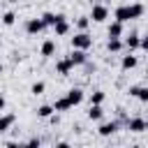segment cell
I'll list each match as a JSON object with an SVG mask.
<instances>
[{
  "label": "cell",
  "instance_id": "obj_1",
  "mask_svg": "<svg viewBox=\"0 0 148 148\" xmlns=\"http://www.w3.org/2000/svg\"><path fill=\"white\" fill-rule=\"evenodd\" d=\"M143 12H146V7H143L141 2H134V5H120V7H116L113 18H116V21H120V23H127V21L141 18V16H143Z\"/></svg>",
  "mask_w": 148,
  "mask_h": 148
},
{
  "label": "cell",
  "instance_id": "obj_2",
  "mask_svg": "<svg viewBox=\"0 0 148 148\" xmlns=\"http://www.w3.org/2000/svg\"><path fill=\"white\" fill-rule=\"evenodd\" d=\"M92 46V37L88 35V30H79L74 37H72V49H83V51H88Z\"/></svg>",
  "mask_w": 148,
  "mask_h": 148
},
{
  "label": "cell",
  "instance_id": "obj_3",
  "mask_svg": "<svg viewBox=\"0 0 148 148\" xmlns=\"http://www.w3.org/2000/svg\"><path fill=\"white\" fill-rule=\"evenodd\" d=\"M125 130H130V132H134V134H141V132H146V130H148V125H146V118H141V116H132V118H127V123H125Z\"/></svg>",
  "mask_w": 148,
  "mask_h": 148
},
{
  "label": "cell",
  "instance_id": "obj_4",
  "mask_svg": "<svg viewBox=\"0 0 148 148\" xmlns=\"http://www.w3.org/2000/svg\"><path fill=\"white\" fill-rule=\"evenodd\" d=\"M106 18H109V7H106V5H92V9H90V21L104 23Z\"/></svg>",
  "mask_w": 148,
  "mask_h": 148
},
{
  "label": "cell",
  "instance_id": "obj_5",
  "mask_svg": "<svg viewBox=\"0 0 148 148\" xmlns=\"http://www.w3.org/2000/svg\"><path fill=\"white\" fill-rule=\"evenodd\" d=\"M44 30H46V25H44L42 16H39V18L35 16V18H28V21H25V32H28V35H39V32H44Z\"/></svg>",
  "mask_w": 148,
  "mask_h": 148
},
{
  "label": "cell",
  "instance_id": "obj_6",
  "mask_svg": "<svg viewBox=\"0 0 148 148\" xmlns=\"http://www.w3.org/2000/svg\"><path fill=\"white\" fill-rule=\"evenodd\" d=\"M118 120H106V123H99V127H97V134L99 136H113L116 132H118Z\"/></svg>",
  "mask_w": 148,
  "mask_h": 148
},
{
  "label": "cell",
  "instance_id": "obj_7",
  "mask_svg": "<svg viewBox=\"0 0 148 148\" xmlns=\"http://www.w3.org/2000/svg\"><path fill=\"white\" fill-rule=\"evenodd\" d=\"M67 58L72 60V65H74V67H83V65L88 62V53H86L83 49H72V53H69Z\"/></svg>",
  "mask_w": 148,
  "mask_h": 148
},
{
  "label": "cell",
  "instance_id": "obj_8",
  "mask_svg": "<svg viewBox=\"0 0 148 148\" xmlns=\"http://www.w3.org/2000/svg\"><path fill=\"white\" fill-rule=\"evenodd\" d=\"M53 32H56V37H65L69 32V23H67V16L65 14H58V21L53 25Z\"/></svg>",
  "mask_w": 148,
  "mask_h": 148
},
{
  "label": "cell",
  "instance_id": "obj_9",
  "mask_svg": "<svg viewBox=\"0 0 148 148\" xmlns=\"http://www.w3.org/2000/svg\"><path fill=\"white\" fill-rule=\"evenodd\" d=\"M65 97L69 99V104H72V106H79V104L83 102V97H86V92H83L81 88H69Z\"/></svg>",
  "mask_w": 148,
  "mask_h": 148
},
{
  "label": "cell",
  "instance_id": "obj_10",
  "mask_svg": "<svg viewBox=\"0 0 148 148\" xmlns=\"http://www.w3.org/2000/svg\"><path fill=\"white\" fill-rule=\"evenodd\" d=\"M123 44H125L127 51H136V49L141 46V37H139V32H130V35L123 39Z\"/></svg>",
  "mask_w": 148,
  "mask_h": 148
},
{
  "label": "cell",
  "instance_id": "obj_11",
  "mask_svg": "<svg viewBox=\"0 0 148 148\" xmlns=\"http://www.w3.org/2000/svg\"><path fill=\"white\" fill-rule=\"evenodd\" d=\"M136 65H139V60H136L134 51H127V56H123V60H120V67H123V72H130V69H134Z\"/></svg>",
  "mask_w": 148,
  "mask_h": 148
},
{
  "label": "cell",
  "instance_id": "obj_12",
  "mask_svg": "<svg viewBox=\"0 0 148 148\" xmlns=\"http://www.w3.org/2000/svg\"><path fill=\"white\" fill-rule=\"evenodd\" d=\"M72 69H74V65H72V60H69V58H60V60L56 62V72H58L60 76H67Z\"/></svg>",
  "mask_w": 148,
  "mask_h": 148
},
{
  "label": "cell",
  "instance_id": "obj_13",
  "mask_svg": "<svg viewBox=\"0 0 148 148\" xmlns=\"http://www.w3.org/2000/svg\"><path fill=\"white\" fill-rule=\"evenodd\" d=\"M123 49H125L123 37H109V42H106V51L109 53H120Z\"/></svg>",
  "mask_w": 148,
  "mask_h": 148
},
{
  "label": "cell",
  "instance_id": "obj_14",
  "mask_svg": "<svg viewBox=\"0 0 148 148\" xmlns=\"http://www.w3.org/2000/svg\"><path fill=\"white\" fill-rule=\"evenodd\" d=\"M39 53H42L44 58H51V56L56 53V42H53V39H46V42H42V49H39Z\"/></svg>",
  "mask_w": 148,
  "mask_h": 148
},
{
  "label": "cell",
  "instance_id": "obj_15",
  "mask_svg": "<svg viewBox=\"0 0 148 148\" xmlns=\"http://www.w3.org/2000/svg\"><path fill=\"white\" fill-rule=\"evenodd\" d=\"M88 118H90V120H102V118H104V109H102V104H90V109H88Z\"/></svg>",
  "mask_w": 148,
  "mask_h": 148
},
{
  "label": "cell",
  "instance_id": "obj_16",
  "mask_svg": "<svg viewBox=\"0 0 148 148\" xmlns=\"http://www.w3.org/2000/svg\"><path fill=\"white\" fill-rule=\"evenodd\" d=\"M14 120H16L14 113H5V116L0 113V132H7V130L14 125Z\"/></svg>",
  "mask_w": 148,
  "mask_h": 148
},
{
  "label": "cell",
  "instance_id": "obj_17",
  "mask_svg": "<svg viewBox=\"0 0 148 148\" xmlns=\"http://www.w3.org/2000/svg\"><path fill=\"white\" fill-rule=\"evenodd\" d=\"M106 35L109 37H123V23L120 21H111V25L106 28Z\"/></svg>",
  "mask_w": 148,
  "mask_h": 148
},
{
  "label": "cell",
  "instance_id": "obj_18",
  "mask_svg": "<svg viewBox=\"0 0 148 148\" xmlns=\"http://www.w3.org/2000/svg\"><path fill=\"white\" fill-rule=\"evenodd\" d=\"M53 109H56L58 113H65V111H69V109H72V104H69V99H67V97H58V99L53 102Z\"/></svg>",
  "mask_w": 148,
  "mask_h": 148
},
{
  "label": "cell",
  "instance_id": "obj_19",
  "mask_svg": "<svg viewBox=\"0 0 148 148\" xmlns=\"http://www.w3.org/2000/svg\"><path fill=\"white\" fill-rule=\"evenodd\" d=\"M53 113H56L53 104H42V106H37V116H39V118H51Z\"/></svg>",
  "mask_w": 148,
  "mask_h": 148
},
{
  "label": "cell",
  "instance_id": "obj_20",
  "mask_svg": "<svg viewBox=\"0 0 148 148\" xmlns=\"http://www.w3.org/2000/svg\"><path fill=\"white\" fill-rule=\"evenodd\" d=\"M42 21H44L46 28H53L56 21H58V14H53V12H44V14H42Z\"/></svg>",
  "mask_w": 148,
  "mask_h": 148
},
{
  "label": "cell",
  "instance_id": "obj_21",
  "mask_svg": "<svg viewBox=\"0 0 148 148\" xmlns=\"http://www.w3.org/2000/svg\"><path fill=\"white\" fill-rule=\"evenodd\" d=\"M141 104H148V86H139V90H136V95H134Z\"/></svg>",
  "mask_w": 148,
  "mask_h": 148
},
{
  "label": "cell",
  "instance_id": "obj_22",
  "mask_svg": "<svg viewBox=\"0 0 148 148\" xmlns=\"http://www.w3.org/2000/svg\"><path fill=\"white\" fill-rule=\"evenodd\" d=\"M0 21H2V25H7V28H9V25H14V23H16V14H14V12H5Z\"/></svg>",
  "mask_w": 148,
  "mask_h": 148
},
{
  "label": "cell",
  "instance_id": "obj_23",
  "mask_svg": "<svg viewBox=\"0 0 148 148\" xmlns=\"http://www.w3.org/2000/svg\"><path fill=\"white\" fill-rule=\"evenodd\" d=\"M104 97H106L104 90H92V92H90V104H102Z\"/></svg>",
  "mask_w": 148,
  "mask_h": 148
},
{
  "label": "cell",
  "instance_id": "obj_24",
  "mask_svg": "<svg viewBox=\"0 0 148 148\" xmlns=\"http://www.w3.org/2000/svg\"><path fill=\"white\" fill-rule=\"evenodd\" d=\"M44 90H46V83H44V81H35V83L30 86V92H32V95H42Z\"/></svg>",
  "mask_w": 148,
  "mask_h": 148
},
{
  "label": "cell",
  "instance_id": "obj_25",
  "mask_svg": "<svg viewBox=\"0 0 148 148\" xmlns=\"http://www.w3.org/2000/svg\"><path fill=\"white\" fill-rule=\"evenodd\" d=\"M88 25H90V16H79L76 18V28L79 30H88Z\"/></svg>",
  "mask_w": 148,
  "mask_h": 148
},
{
  "label": "cell",
  "instance_id": "obj_26",
  "mask_svg": "<svg viewBox=\"0 0 148 148\" xmlns=\"http://www.w3.org/2000/svg\"><path fill=\"white\" fill-rule=\"evenodd\" d=\"M25 146H32V148L37 146V148H39V146H42V139H39V136H32V139H28V141H25Z\"/></svg>",
  "mask_w": 148,
  "mask_h": 148
},
{
  "label": "cell",
  "instance_id": "obj_27",
  "mask_svg": "<svg viewBox=\"0 0 148 148\" xmlns=\"http://www.w3.org/2000/svg\"><path fill=\"white\" fill-rule=\"evenodd\" d=\"M136 90H139V86H130V88H127V95H130V97H134V95H136Z\"/></svg>",
  "mask_w": 148,
  "mask_h": 148
},
{
  "label": "cell",
  "instance_id": "obj_28",
  "mask_svg": "<svg viewBox=\"0 0 148 148\" xmlns=\"http://www.w3.org/2000/svg\"><path fill=\"white\" fill-rule=\"evenodd\" d=\"M139 49H143V51H148V37H141V46Z\"/></svg>",
  "mask_w": 148,
  "mask_h": 148
},
{
  "label": "cell",
  "instance_id": "obj_29",
  "mask_svg": "<svg viewBox=\"0 0 148 148\" xmlns=\"http://www.w3.org/2000/svg\"><path fill=\"white\" fill-rule=\"evenodd\" d=\"M5 106H7V99L0 95V111H5Z\"/></svg>",
  "mask_w": 148,
  "mask_h": 148
},
{
  "label": "cell",
  "instance_id": "obj_30",
  "mask_svg": "<svg viewBox=\"0 0 148 148\" xmlns=\"http://www.w3.org/2000/svg\"><path fill=\"white\" fill-rule=\"evenodd\" d=\"M7 2H12V5H16V2H18V0H7Z\"/></svg>",
  "mask_w": 148,
  "mask_h": 148
},
{
  "label": "cell",
  "instance_id": "obj_31",
  "mask_svg": "<svg viewBox=\"0 0 148 148\" xmlns=\"http://www.w3.org/2000/svg\"><path fill=\"white\" fill-rule=\"evenodd\" d=\"M0 74H2V62H0Z\"/></svg>",
  "mask_w": 148,
  "mask_h": 148
},
{
  "label": "cell",
  "instance_id": "obj_32",
  "mask_svg": "<svg viewBox=\"0 0 148 148\" xmlns=\"http://www.w3.org/2000/svg\"><path fill=\"white\" fill-rule=\"evenodd\" d=\"M0 46H2V37H0Z\"/></svg>",
  "mask_w": 148,
  "mask_h": 148
},
{
  "label": "cell",
  "instance_id": "obj_33",
  "mask_svg": "<svg viewBox=\"0 0 148 148\" xmlns=\"http://www.w3.org/2000/svg\"><path fill=\"white\" fill-rule=\"evenodd\" d=\"M146 125H148V118H146Z\"/></svg>",
  "mask_w": 148,
  "mask_h": 148
}]
</instances>
